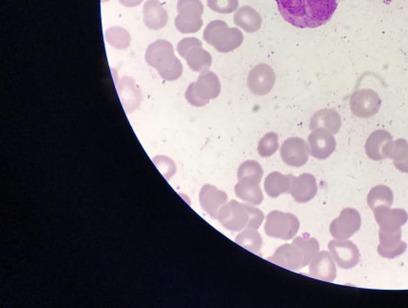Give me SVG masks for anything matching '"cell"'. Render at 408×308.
Wrapping results in <instances>:
<instances>
[{
  "label": "cell",
  "mask_w": 408,
  "mask_h": 308,
  "mask_svg": "<svg viewBox=\"0 0 408 308\" xmlns=\"http://www.w3.org/2000/svg\"><path fill=\"white\" fill-rule=\"evenodd\" d=\"M317 191L315 177L312 174L304 173L299 177H294L289 194L295 202L305 204L315 198Z\"/></svg>",
  "instance_id": "19"
},
{
  "label": "cell",
  "mask_w": 408,
  "mask_h": 308,
  "mask_svg": "<svg viewBox=\"0 0 408 308\" xmlns=\"http://www.w3.org/2000/svg\"><path fill=\"white\" fill-rule=\"evenodd\" d=\"M407 245L402 240V230L386 233L379 230V255L382 258H395L407 251Z\"/></svg>",
  "instance_id": "20"
},
{
  "label": "cell",
  "mask_w": 408,
  "mask_h": 308,
  "mask_svg": "<svg viewBox=\"0 0 408 308\" xmlns=\"http://www.w3.org/2000/svg\"><path fill=\"white\" fill-rule=\"evenodd\" d=\"M233 20L237 27L242 28L248 33L257 32L263 23L260 14L250 6H243L238 9Z\"/></svg>",
  "instance_id": "26"
},
{
  "label": "cell",
  "mask_w": 408,
  "mask_h": 308,
  "mask_svg": "<svg viewBox=\"0 0 408 308\" xmlns=\"http://www.w3.org/2000/svg\"><path fill=\"white\" fill-rule=\"evenodd\" d=\"M388 158L394 160V163H400L408 159V145L407 141L399 140L393 141L390 147Z\"/></svg>",
  "instance_id": "36"
},
{
  "label": "cell",
  "mask_w": 408,
  "mask_h": 308,
  "mask_svg": "<svg viewBox=\"0 0 408 308\" xmlns=\"http://www.w3.org/2000/svg\"><path fill=\"white\" fill-rule=\"evenodd\" d=\"M153 163L166 179H170L176 172V163L165 156H158L153 159Z\"/></svg>",
  "instance_id": "35"
},
{
  "label": "cell",
  "mask_w": 408,
  "mask_h": 308,
  "mask_svg": "<svg viewBox=\"0 0 408 308\" xmlns=\"http://www.w3.org/2000/svg\"><path fill=\"white\" fill-rule=\"evenodd\" d=\"M144 23L151 30H160L168 23V13L158 0H148L144 5Z\"/></svg>",
  "instance_id": "22"
},
{
  "label": "cell",
  "mask_w": 408,
  "mask_h": 308,
  "mask_svg": "<svg viewBox=\"0 0 408 308\" xmlns=\"http://www.w3.org/2000/svg\"><path fill=\"white\" fill-rule=\"evenodd\" d=\"M361 227V217L353 207H346L340 217L333 220L330 225V233L335 240H345L358 233Z\"/></svg>",
  "instance_id": "9"
},
{
  "label": "cell",
  "mask_w": 408,
  "mask_h": 308,
  "mask_svg": "<svg viewBox=\"0 0 408 308\" xmlns=\"http://www.w3.org/2000/svg\"><path fill=\"white\" fill-rule=\"evenodd\" d=\"M294 176L285 175L278 171L271 172L266 177L264 187L271 198H277L280 195L289 193Z\"/></svg>",
  "instance_id": "25"
},
{
  "label": "cell",
  "mask_w": 408,
  "mask_h": 308,
  "mask_svg": "<svg viewBox=\"0 0 408 308\" xmlns=\"http://www.w3.org/2000/svg\"><path fill=\"white\" fill-rule=\"evenodd\" d=\"M179 15L174 20L176 29L182 34H192L201 30L204 25L202 15L204 7L201 0H179Z\"/></svg>",
  "instance_id": "5"
},
{
  "label": "cell",
  "mask_w": 408,
  "mask_h": 308,
  "mask_svg": "<svg viewBox=\"0 0 408 308\" xmlns=\"http://www.w3.org/2000/svg\"><path fill=\"white\" fill-rule=\"evenodd\" d=\"M300 228V221L296 215L281 210H272L266 217L265 233L269 237L277 240H294Z\"/></svg>",
  "instance_id": "4"
},
{
  "label": "cell",
  "mask_w": 408,
  "mask_h": 308,
  "mask_svg": "<svg viewBox=\"0 0 408 308\" xmlns=\"http://www.w3.org/2000/svg\"><path fill=\"white\" fill-rule=\"evenodd\" d=\"M125 7H136L142 3L143 0H118Z\"/></svg>",
  "instance_id": "40"
},
{
  "label": "cell",
  "mask_w": 408,
  "mask_h": 308,
  "mask_svg": "<svg viewBox=\"0 0 408 308\" xmlns=\"http://www.w3.org/2000/svg\"><path fill=\"white\" fill-rule=\"evenodd\" d=\"M393 201V192L390 187L384 186V184L374 186L367 196V204L372 210H376L377 207H381V205L392 207Z\"/></svg>",
  "instance_id": "28"
},
{
  "label": "cell",
  "mask_w": 408,
  "mask_h": 308,
  "mask_svg": "<svg viewBox=\"0 0 408 308\" xmlns=\"http://www.w3.org/2000/svg\"><path fill=\"white\" fill-rule=\"evenodd\" d=\"M228 202L227 194L212 184H204L199 192V203L204 212L218 219L220 210Z\"/></svg>",
  "instance_id": "18"
},
{
  "label": "cell",
  "mask_w": 408,
  "mask_h": 308,
  "mask_svg": "<svg viewBox=\"0 0 408 308\" xmlns=\"http://www.w3.org/2000/svg\"><path fill=\"white\" fill-rule=\"evenodd\" d=\"M182 73H183V66H182L181 61L178 60L173 68L167 71L166 73L160 74V76L166 81H176L181 78Z\"/></svg>",
  "instance_id": "38"
},
{
  "label": "cell",
  "mask_w": 408,
  "mask_h": 308,
  "mask_svg": "<svg viewBox=\"0 0 408 308\" xmlns=\"http://www.w3.org/2000/svg\"><path fill=\"white\" fill-rule=\"evenodd\" d=\"M189 68L195 73H204L212 65V56L202 45H196L187 51L186 57Z\"/></svg>",
  "instance_id": "27"
},
{
  "label": "cell",
  "mask_w": 408,
  "mask_h": 308,
  "mask_svg": "<svg viewBox=\"0 0 408 308\" xmlns=\"http://www.w3.org/2000/svg\"><path fill=\"white\" fill-rule=\"evenodd\" d=\"M196 45H202L201 41L197 38H186L181 40L178 45V52L182 58L186 57L187 51Z\"/></svg>",
  "instance_id": "39"
},
{
  "label": "cell",
  "mask_w": 408,
  "mask_h": 308,
  "mask_svg": "<svg viewBox=\"0 0 408 308\" xmlns=\"http://www.w3.org/2000/svg\"><path fill=\"white\" fill-rule=\"evenodd\" d=\"M394 164L400 171L408 173V159L404 161H400V163H394Z\"/></svg>",
  "instance_id": "41"
},
{
  "label": "cell",
  "mask_w": 408,
  "mask_h": 308,
  "mask_svg": "<svg viewBox=\"0 0 408 308\" xmlns=\"http://www.w3.org/2000/svg\"><path fill=\"white\" fill-rule=\"evenodd\" d=\"M245 205L248 210V214H250V220H248L246 228L258 230L261 225L263 224L264 220H265V214L260 209L253 207L252 205L246 204V203Z\"/></svg>",
  "instance_id": "37"
},
{
  "label": "cell",
  "mask_w": 408,
  "mask_h": 308,
  "mask_svg": "<svg viewBox=\"0 0 408 308\" xmlns=\"http://www.w3.org/2000/svg\"><path fill=\"white\" fill-rule=\"evenodd\" d=\"M118 94L127 114H132L139 107L142 94L135 80L130 77H123L117 86Z\"/></svg>",
  "instance_id": "21"
},
{
  "label": "cell",
  "mask_w": 408,
  "mask_h": 308,
  "mask_svg": "<svg viewBox=\"0 0 408 308\" xmlns=\"http://www.w3.org/2000/svg\"><path fill=\"white\" fill-rule=\"evenodd\" d=\"M204 38L220 53H228L242 45L243 35L239 28L229 27L223 20H214L207 25Z\"/></svg>",
  "instance_id": "2"
},
{
  "label": "cell",
  "mask_w": 408,
  "mask_h": 308,
  "mask_svg": "<svg viewBox=\"0 0 408 308\" xmlns=\"http://www.w3.org/2000/svg\"><path fill=\"white\" fill-rule=\"evenodd\" d=\"M220 82L219 77L212 71L201 73L197 82L190 84L186 92V98L194 107H204L210 100L220 96Z\"/></svg>",
  "instance_id": "3"
},
{
  "label": "cell",
  "mask_w": 408,
  "mask_h": 308,
  "mask_svg": "<svg viewBox=\"0 0 408 308\" xmlns=\"http://www.w3.org/2000/svg\"><path fill=\"white\" fill-rule=\"evenodd\" d=\"M263 176L264 169L258 161H246L239 166L237 172L238 179L250 178L261 183Z\"/></svg>",
  "instance_id": "32"
},
{
  "label": "cell",
  "mask_w": 408,
  "mask_h": 308,
  "mask_svg": "<svg viewBox=\"0 0 408 308\" xmlns=\"http://www.w3.org/2000/svg\"><path fill=\"white\" fill-rule=\"evenodd\" d=\"M292 243L295 244L301 250L303 253L302 268L305 266L309 265L310 261L317 256L320 251V244L318 242L317 238L307 237V236H299V237L294 238Z\"/></svg>",
  "instance_id": "29"
},
{
  "label": "cell",
  "mask_w": 408,
  "mask_h": 308,
  "mask_svg": "<svg viewBox=\"0 0 408 308\" xmlns=\"http://www.w3.org/2000/svg\"><path fill=\"white\" fill-rule=\"evenodd\" d=\"M279 148V138L277 133L271 132L261 138L258 143V154L263 158L273 156Z\"/></svg>",
  "instance_id": "33"
},
{
  "label": "cell",
  "mask_w": 408,
  "mask_h": 308,
  "mask_svg": "<svg viewBox=\"0 0 408 308\" xmlns=\"http://www.w3.org/2000/svg\"><path fill=\"white\" fill-rule=\"evenodd\" d=\"M303 259L304 256L301 250L294 243L280 246L275 253L268 258L271 263L292 271L302 268Z\"/></svg>",
  "instance_id": "16"
},
{
  "label": "cell",
  "mask_w": 408,
  "mask_h": 308,
  "mask_svg": "<svg viewBox=\"0 0 408 308\" xmlns=\"http://www.w3.org/2000/svg\"><path fill=\"white\" fill-rule=\"evenodd\" d=\"M145 58L148 65L156 68L159 75L173 68L179 60L174 55L173 45L165 40H158L149 45Z\"/></svg>",
  "instance_id": "6"
},
{
  "label": "cell",
  "mask_w": 408,
  "mask_h": 308,
  "mask_svg": "<svg viewBox=\"0 0 408 308\" xmlns=\"http://www.w3.org/2000/svg\"><path fill=\"white\" fill-rule=\"evenodd\" d=\"M207 5L219 14H231L239 9V0H207Z\"/></svg>",
  "instance_id": "34"
},
{
  "label": "cell",
  "mask_w": 408,
  "mask_h": 308,
  "mask_svg": "<svg viewBox=\"0 0 408 308\" xmlns=\"http://www.w3.org/2000/svg\"><path fill=\"white\" fill-rule=\"evenodd\" d=\"M393 138L387 131L378 130L372 133L366 141L365 152L373 161H382L388 158Z\"/></svg>",
  "instance_id": "17"
},
{
  "label": "cell",
  "mask_w": 408,
  "mask_h": 308,
  "mask_svg": "<svg viewBox=\"0 0 408 308\" xmlns=\"http://www.w3.org/2000/svg\"><path fill=\"white\" fill-rule=\"evenodd\" d=\"M310 155L308 142L300 138H287L280 148L282 161L292 168L304 166L309 161Z\"/></svg>",
  "instance_id": "10"
},
{
  "label": "cell",
  "mask_w": 408,
  "mask_h": 308,
  "mask_svg": "<svg viewBox=\"0 0 408 308\" xmlns=\"http://www.w3.org/2000/svg\"><path fill=\"white\" fill-rule=\"evenodd\" d=\"M234 191L236 196L246 204L259 205L263 202L264 194L262 192L260 182L256 179L250 178L238 179Z\"/></svg>",
  "instance_id": "23"
},
{
  "label": "cell",
  "mask_w": 408,
  "mask_h": 308,
  "mask_svg": "<svg viewBox=\"0 0 408 308\" xmlns=\"http://www.w3.org/2000/svg\"><path fill=\"white\" fill-rule=\"evenodd\" d=\"M308 145L310 156L317 160L322 161L329 158L335 152L337 141L330 131L319 128L310 133L308 137Z\"/></svg>",
  "instance_id": "13"
},
{
  "label": "cell",
  "mask_w": 408,
  "mask_h": 308,
  "mask_svg": "<svg viewBox=\"0 0 408 308\" xmlns=\"http://www.w3.org/2000/svg\"><path fill=\"white\" fill-rule=\"evenodd\" d=\"M373 212L379 230L386 233H394L401 230L408 220L407 212L402 209H392L391 207L381 205Z\"/></svg>",
  "instance_id": "14"
},
{
  "label": "cell",
  "mask_w": 408,
  "mask_h": 308,
  "mask_svg": "<svg viewBox=\"0 0 408 308\" xmlns=\"http://www.w3.org/2000/svg\"><path fill=\"white\" fill-rule=\"evenodd\" d=\"M275 82V73L266 64H260L251 69L248 77V89L258 96L269 94L273 89Z\"/></svg>",
  "instance_id": "12"
},
{
  "label": "cell",
  "mask_w": 408,
  "mask_h": 308,
  "mask_svg": "<svg viewBox=\"0 0 408 308\" xmlns=\"http://www.w3.org/2000/svg\"><path fill=\"white\" fill-rule=\"evenodd\" d=\"M218 220L231 232H242L248 227L250 214L245 204L232 200L222 205L218 214Z\"/></svg>",
  "instance_id": "7"
},
{
  "label": "cell",
  "mask_w": 408,
  "mask_h": 308,
  "mask_svg": "<svg viewBox=\"0 0 408 308\" xmlns=\"http://www.w3.org/2000/svg\"><path fill=\"white\" fill-rule=\"evenodd\" d=\"M105 38L109 45L119 50H125L130 45V33L122 27L109 28L105 33Z\"/></svg>",
  "instance_id": "31"
},
{
  "label": "cell",
  "mask_w": 408,
  "mask_h": 308,
  "mask_svg": "<svg viewBox=\"0 0 408 308\" xmlns=\"http://www.w3.org/2000/svg\"><path fill=\"white\" fill-rule=\"evenodd\" d=\"M309 265V273L312 278L327 282L335 281L337 278V263L330 251H319Z\"/></svg>",
  "instance_id": "15"
},
{
  "label": "cell",
  "mask_w": 408,
  "mask_h": 308,
  "mask_svg": "<svg viewBox=\"0 0 408 308\" xmlns=\"http://www.w3.org/2000/svg\"><path fill=\"white\" fill-rule=\"evenodd\" d=\"M329 251L335 258V263L344 270L354 268L358 265L361 254L358 246L353 241L345 240H331L328 244Z\"/></svg>",
  "instance_id": "11"
},
{
  "label": "cell",
  "mask_w": 408,
  "mask_h": 308,
  "mask_svg": "<svg viewBox=\"0 0 408 308\" xmlns=\"http://www.w3.org/2000/svg\"><path fill=\"white\" fill-rule=\"evenodd\" d=\"M235 242L239 244L241 247L245 248V250L253 254H258L263 246V240H262L260 233L257 230H252V228L243 230L236 236Z\"/></svg>",
  "instance_id": "30"
},
{
  "label": "cell",
  "mask_w": 408,
  "mask_h": 308,
  "mask_svg": "<svg viewBox=\"0 0 408 308\" xmlns=\"http://www.w3.org/2000/svg\"><path fill=\"white\" fill-rule=\"evenodd\" d=\"M280 14L299 28H317L332 19L338 0H276Z\"/></svg>",
  "instance_id": "1"
},
{
  "label": "cell",
  "mask_w": 408,
  "mask_h": 308,
  "mask_svg": "<svg viewBox=\"0 0 408 308\" xmlns=\"http://www.w3.org/2000/svg\"><path fill=\"white\" fill-rule=\"evenodd\" d=\"M324 128L335 135L341 128V117L335 109H322L315 112L310 122V129L314 131Z\"/></svg>",
  "instance_id": "24"
},
{
  "label": "cell",
  "mask_w": 408,
  "mask_h": 308,
  "mask_svg": "<svg viewBox=\"0 0 408 308\" xmlns=\"http://www.w3.org/2000/svg\"><path fill=\"white\" fill-rule=\"evenodd\" d=\"M103 2H107L109 1V0H102Z\"/></svg>",
  "instance_id": "42"
},
{
  "label": "cell",
  "mask_w": 408,
  "mask_h": 308,
  "mask_svg": "<svg viewBox=\"0 0 408 308\" xmlns=\"http://www.w3.org/2000/svg\"><path fill=\"white\" fill-rule=\"evenodd\" d=\"M381 99L373 89H358L350 100L352 114L359 118H370L381 110Z\"/></svg>",
  "instance_id": "8"
}]
</instances>
